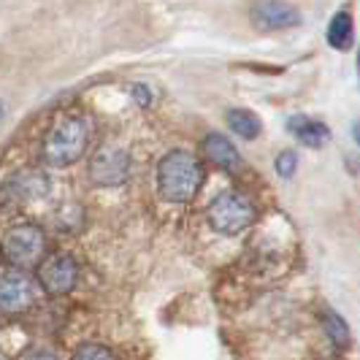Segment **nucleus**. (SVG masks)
I'll list each match as a JSON object with an SVG mask.
<instances>
[{"mask_svg": "<svg viewBox=\"0 0 360 360\" xmlns=\"http://www.w3.org/2000/svg\"><path fill=\"white\" fill-rule=\"evenodd\" d=\"M203 184V165L187 149H171L158 162V190L168 203H190Z\"/></svg>", "mask_w": 360, "mask_h": 360, "instance_id": "1", "label": "nucleus"}, {"mask_svg": "<svg viewBox=\"0 0 360 360\" xmlns=\"http://www.w3.org/2000/svg\"><path fill=\"white\" fill-rule=\"evenodd\" d=\"M87 144H90V122L84 117H63L44 139L41 158L52 168H65L84 155Z\"/></svg>", "mask_w": 360, "mask_h": 360, "instance_id": "2", "label": "nucleus"}, {"mask_svg": "<svg viewBox=\"0 0 360 360\" xmlns=\"http://www.w3.org/2000/svg\"><path fill=\"white\" fill-rule=\"evenodd\" d=\"M206 219L212 225V231L219 236H241L250 231L257 219V209L250 195H244L241 190H222L206 209Z\"/></svg>", "mask_w": 360, "mask_h": 360, "instance_id": "3", "label": "nucleus"}, {"mask_svg": "<svg viewBox=\"0 0 360 360\" xmlns=\"http://www.w3.org/2000/svg\"><path fill=\"white\" fill-rule=\"evenodd\" d=\"M0 250H3V257L17 271L33 269V266H41V260L46 255V236L38 225L22 222V225H14L6 231Z\"/></svg>", "mask_w": 360, "mask_h": 360, "instance_id": "4", "label": "nucleus"}, {"mask_svg": "<svg viewBox=\"0 0 360 360\" xmlns=\"http://www.w3.org/2000/svg\"><path fill=\"white\" fill-rule=\"evenodd\" d=\"M130 176V155L117 146H101L90 160V179L98 187H114Z\"/></svg>", "mask_w": 360, "mask_h": 360, "instance_id": "5", "label": "nucleus"}, {"mask_svg": "<svg viewBox=\"0 0 360 360\" xmlns=\"http://www.w3.org/2000/svg\"><path fill=\"white\" fill-rule=\"evenodd\" d=\"M36 304V282L22 271L0 274V311L19 314Z\"/></svg>", "mask_w": 360, "mask_h": 360, "instance_id": "6", "label": "nucleus"}, {"mask_svg": "<svg viewBox=\"0 0 360 360\" xmlns=\"http://www.w3.org/2000/svg\"><path fill=\"white\" fill-rule=\"evenodd\" d=\"M38 282L52 295H65L79 282V266L71 255H52L38 266Z\"/></svg>", "mask_w": 360, "mask_h": 360, "instance_id": "7", "label": "nucleus"}, {"mask_svg": "<svg viewBox=\"0 0 360 360\" xmlns=\"http://www.w3.org/2000/svg\"><path fill=\"white\" fill-rule=\"evenodd\" d=\"M252 22L260 30H285L301 25V11L295 6H290L285 0H260L252 8Z\"/></svg>", "mask_w": 360, "mask_h": 360, "instance_id": "8", "label": "nucleus"}, {"mask_svg": "<svg viewBox=\"0 0 360 360\" xmlns=\"http://www.w3.org/2000/svg\"><path fill=\"white\" fill-rule=\"evenodd\" d=\"M317 323H320V330H323L325 342L330 344V349L336 352H344L352 347V328L344 320L342 311L330 307L317 309Z\"/></svg>", "mask_w": 360, "mask_h": 360, "instance_id": "9", "label": "nucleus"}, {"mask_svg": "<svg viewBox=\"0 0 360 360\" xmlns=\"http://www.w3.org/2000/svg\"><path fill=\"white\" fill-rule=\"evenodd\" d=\"M203 155H206V160L214 162L217 168H222L228 174H238L244 168V160H241V155L233 146V141L219 136V133H209L203 139Z\"/></svg>", "mask_w": 360, "mask_h": 360, "instance_id": "10", "label": "nucleus"}, {"mask_svg": "<svg viewBox=\"0 0 360 360\" xmlns=\"http://www.w3.org/2000/svg\"><path fill=\"white\" fill-rule=\"evenodd\" d=\"M288 130L309 149H320V146L328 144L330 139V130L328 125H323L320 120H311V117H304V114H295L288 120Z\"/></svg>", "mask_w": 360, "mask_h": 360, "instance_id": "11", "label": "nucleus"}, {"mask_svg": "<svg viewBox=\"0 0 360 360\" xmlns=\"http://www.w3.org/2000/svg\"><path fill=\"white\" fill-rule=\"evenodd\" d=\"M8 193H14L17 198H41V195L49 193V181L38 171H22L11 179Z\"/></svg>", "mask_w": 360, "mask_h": 360, "instance_id": "12", "label": "nucleus"}, {"mask_svg": "<svg viewBox=\"0 0 360 360\" xmlns=\"http://www.w3.org/2000/svg\"><path fill=\"white\" fill-rule=\"evenodd\" d=\"M225 120H228V127L233 130L236 136H241L247 141H255L260 136V130H263V122L257 120V114L247 111V108H231Z\"/></svg>", "mask_w": 360, "mask_h": 360, "instance_id": "13", "label": "nucleus"}, {"mask_svg": "<svg viewBox=\"0 0 360 360\" xmlns=\"http://www.w3.org/2000/svg\"><path fill=\"white\" fill-rule=\"evenodd\" d=\"M328 44L333 49H339V52L352 46V17L347 11H339V14L330 17V22H328Z\"/></svg>", "mask_w": 360, "mask_h": 360, "instance_id": "14", "label": "nucleus"}, {"mask_svg": "<svg viewBox=\"0 0 360 360\" xmlns=\"http://www.w3.org/2000/svg\"><path fill=\"white\" fill-rule=\"evenodd\" d=\"M73 360H114V352L103 347V344H82L79 349H76V355Z\"/></svg>", "mask_w": 360, "mask_h": 360, "instance_id": "15", "label": "nucleus"}, {"mask_svg": "<svg viewBox=\"0 0 360 360\" xmlns=\"http://www.w3.org/2000/svg\"><path fill=\"white\" fill-rule=\"evenodd\" d=\"M274 168H276V174H279L282 179H292V174L298 171V155H295L292 149L279 152V158L274 160Z\"/></svg>", "mask_w": 360, "mask_h": 360, "instance_id": "16", "label": "nucleus"}, {"mask_svg": "<svg viewBox=\"0 0 360 360\" xmlns=\"http://www.w3.org/2000/svg\"><path fill=\"white\" fill-rule=\"evenodd\" d=\"M130 92H133V98H136L141 106H149V103H152V92H149V87H146V84H133V87H130Z\"/></svg>", "mask_w": 360, "mask_h": 360, "instance_id": "17", "label": "nucleus"}, {"mask_svg": "<svg viewBox=\"0 0 360 360\" xmlns=\"http://www.w3.org/2000/svg\"><path fill=\"white\" fill-rule=\"evenodd\" d=\"M352 136H355V144L360 146V120L358 122H352Z\"/></svg>", "mask_w": 360, "mask_h": 360, "instance_id": "18", "label": "nucleus"}, {"mask_svg": "<svg viewBox=\"0 0 360 360\" xmlns=\"http://www.w3.org/2000/svg\"><path fill=\"white\" fill-rule=\"evenodd\" d=\"M30 360H57V358H52V355H33Z\"/></svg>", "mask_w": 360, "mask_h": 360, "instance_id": "19", "label": "nucleus"}, {"mask_svg": "<svg viewBox=\"0 0 360 360\" xmlns=\"http://www.w3.org/2000/svg\"><path fill=\"white\" fill-rule=\"evenodd\" d=\"M3 114H6V106H3V101H0V120H3Z\"/></svg>", "mask_w": 360, "mask_h": 360, "instance_id": "20", "label": "nucleus"}, {"mask_svg": "<svg viewBox=\"0 0 360 360\" xmlns=\"http://www.w3.org/2000/svg\"><path fill=\"white\" fill-rule=\"evenodd\" d=\"M358 68H360V52H358Z\"/></svg>", "mask_w": 360, "mask_h": 360, "instance_id": "21", "label": "nucleus"}]
</instances>
